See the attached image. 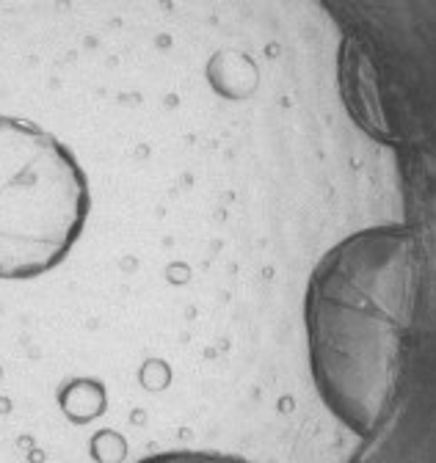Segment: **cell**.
Instances as JSON below:
<instances>
[{"label": "cell", "instance_id": "cell-1", "mask_svg": "<svg viewBox=\"0 0 436 463\" xmlns=\"http://www.w3.org/2000/svg\"><path fill=\"white\" fill-rule=\"evenodd\" d=\"M420 257L409 229L375 226L337 243L307 289L315 386L359 436L384 428L398 397L417 309Z\"/></svg>", "mask_w": 436, "mask_h": 463}, {"label": "cell", "instance_id": "cell-2", "mask_svg": "<svg viewBox=\"0 0 436 463\" xmlns=\"http://www.w3.org/2000/svg\"><path fill=\"white\" fill-rule=\"evenodd\" d=\"M141 463H249V460L227 458V455H210V452H172V455L147 458Z\"/></svg>", "mask_w": 436, "mask_h": 463}]
</instances>
